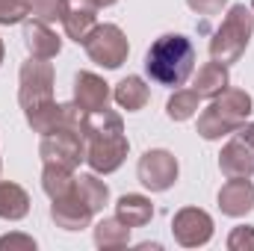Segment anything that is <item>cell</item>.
Masks as SVG:
<instances>
[{"label": "cell", "mask_w": 254, "mask_h": 251, "mask_svg": "<svg viewBox=\"0 0 254 251\" xmlns=\"http://www.w3.org/2000/svg\"><path fill=\"white\" fill-rule=\"evenodd\" d=\"M187 6H190L195 15L210 18V15H219V12L228 6V0H187Z\"/></svg>", "instance_id": "obj_27"}, {"label": "cell", "mask_w": 254, "mask_h": 251, "mask_svg": "<svg viewBox=\"0 0 254 251\" xmlns=\"http://www.w3.org/2000/svg\"><path fill=\"white\" fill-rule=\"evenodd\" d=\"M30 213V195L27 189L12 184V181H0V219L18 222Z\"/></svg>", "instance_id": "obj_18"}, {"label": "cell", "mask_w": 254, "mask_h": 251, "mask_svg": "<svg viewBox=\"0 0 254 251\" xmlns=\"http://www.w3.org/2000/svg\"><path fill=\"white\" fill-rule=\"evenodd\" d=\"M113 98H116V104H119L122 110L136 113V110H142V107L148 104L151 92H148V86H145V80H142V77L130 74V77H125V80L113 89Z\"/></svg>", "instance_id": "obj_19"}, {"label": "cell", "mask_w": 254, "mask_h": 251, "mask_svg": "<svg viewBox=\"0 0 254 251\" xmlns=\"http://www.w3.org/2000/svg\"><path fill=\"white\" fill-rule=\"evenodd\" d=\"M136 175H139V184L145 189L166 192V189L175 187V181H178V160L166 148H151V151H145L139 157Z\"/></svg>", "instance_id": "obj_8"}, {"label": "cell", "mask_w": 254, "mask_h": 251, "mask_svg": "<svg viewBox=\"0 0 254 251\" xmlns=\"http://www.w3.org/2000/svg\"><path fill=\"white\" fill-rule=\"evenodd\" d=\"M252 12H254V0H252Z\"/></svg>", "instance_id": "obj_31"}, {"label": "cell", "mask_w": 254, "mask_h": 251, "mask_svg": "<svg viewBox=\"0 0 254 251\" xmlns=\"http://www.w3.org/2000/svg\"><path fill=\"white\" fill-rule=\"evenodd\" d=\"M92 216H95V210L83 201V195L77 192V187L71 189L68 195H63V198H54V204H51V219L63 231H83V228H89Z\"/></svg>", "instance_id": "obj_10"}, {"label": "cell", "mask_w": 254, "mask_h": 251, "mask_svg": "<svg viewBox=\"0 0 254 251\" xmlns=\"http://www.w3.org/2000/svg\"><path fill=\"white\" fill-rule=\"evenodd\" d=\"M219 210L231 219H240L254 210V184L249 178H228L219 189Z\"/></svg>", "instance_id": "obj_14"}, {"label": "cell", "mask_w": 254, "mask_h": 251, "mask_svg": "<svg viewBox=\"0 0 254 251\" xmlns=\"http://www.w3.org/2000/svg\"><path fill=\"white\" fill-rule=\"evenodd\" d=\"M3 54H6V48H3V42H0V65H3Z\"/></svg>", "instance_id": "obj_30"}, {"label": "cell", "mask_w": 254, "mask_h": 251, "mask_svg": "<svg viewBox=\"0 0 254 251\" xmlns=\"http://www.w3.org/2000/svg\"><path fill=\"white\" fill-rule=\"evenodd\" d=\"M27 15H30V0H0V24L3 27L21 24V21H27Z\"/></svg>", "instance_id": "obj_25"}, {"label": "cell", "mask_w": 254, "mask_h": 251, "mask_svg": "<svg viewBox=\"0 0 254 251\" xmlns=\"http://www.w3.org/2000/svg\"><path fill=\"white\" fill-rule=\"evenodd\" d=\"M21 89H18V104L24 113H33L45 104L54 101V65L48 60L30 57L21 65Z\"/></svg>", "instance_id": "obj_5"}, {"label": "cell", "mask_w": 254, "mask_h": 251, "mask_svg": "<svg viewBox=\"0 0 254 251\" xmlns=\"http://www.w3.org/2000/svg\"><path fill=\"white\" fill-rule=\"evenodd\" d=\"M172 234L184 249H198L213 240V219L201 207H184L172 219Z\"/></svg>", "instance_id": "obj_9"}, {"label": "cell", "mask_w": 254, "mask_h": 251, "mask_svg": "<svg viewBox=\"0 0 254 251\" xmlns=\"http://www.w3.org/2000/svg\"><path fill=\"white\" fill-rule=\"evenodd\" d=\"M24 45H27L30 57H36V60H54L60 54V48H63V42L51 30V24L36 21V18L24 21Z\"/></svg>", "instance_id": "obj_15"}, {"label": "cell", "mask_w": 254, "mask_h": 251, "mask_svg": "<svg viewBox=\"0 0 254 251\" xmlns=\"http://www.w3.org/2000/svg\"><path fill=\"white\" fill-rule=\"evenodd\" d=\"M192 68H195V48L181 33L160 36L145 54V71L160 86H172V89L184 86L190 80Z\"/></svg>", "instance_id": "obj_2"}, {"label": "cell", "mask_w": 254, "mask_h": 251, "mask_svg": "<svg viewBox=\"0 0 254 251\" xmlns=\"http://www.w3.org/2000/svg\"><path fill=\"white\" fill-rule=\"evenodd\" d=\"M228 249L231 251H254V228L252 225L234 228L231 237H228Z\"/></svg>", "instance_id": "obj_26"}, {"label": "cell", "mask_w": 254, "mask_h": 251, "mask_svg": "<svg viewBox=\"0 0 254 251\" xmlns=\"http://www.w3.org/2000/svg\"><path fill=\"white\" fill-rule=\"evenodd\" d=\"M3 249L36 251V240H33V237H24V234H6V237H0V251Z\"/></svg>", "instance_id": "obj_28"}, {"label": "cell", "mask_w": 254, "mask_h": 251, "mask_svg": "<svg viewBox=\"0 0 254 251\" xmlns=\"http://www.w3.org/2000/svg\"><path fill=\"white\" fill-rule=\"evenodd\" d=\"M198 107H201V95L195 89H178L166 104V116L172 122H187L198 113Z\"/></svg>", "instance_id": "obj_23"}, {"label": "cell", "mask_w": 254, "mask_h": 251, "mask_svg": "<svg viewBox=\"0 0 254 251\" xmlns=\"http://www.w3.org/2000/svg\"><path fill=\"white\" fill-rule=\"evenodd\" d=\"M74 169H65V166H54V163H45V172H42V189L45 195L54 201V198H63L74 189Z\"/></svg>", "instance_id": "obj_21"}, {"label": "cell", "mask_w": 254, "mask_h": 251, "mask_svg": "<svg viewBox=\"0 0 254 251\" xmlns=\"http://www.w3.org/2000/svg\"><path fill=\"white\" fill-rule=\"evenodd\" d=\"M113 3H119V0H95L98 9H107V6H113Z\"/></svg>", "instance_id": "obj_29"}, {"label": "cell", "mask_w": 254, "mask_h": 251, "mask_svg": "<svg viewBox=\"0 0 254 251\" xmlns=\"http://www.w3.org/2000/svg\"><path fill=\"white\" fill-rule=\"evenodd\" d=\"M231 86V74H228V65L222 63H204L201 68H198V74H195V92L201 95V98H216V95H222L225 89Z\"/></svg>", "instance_id": "obj_17"}, {"label": "cell", "mask_w": 254, "mask_h": 251, "mask_svg": "<svg viewBox=\"0 0 254 251\" xmlns=\"http://www.w3.org/2000/svg\"><path fill=\"white\" fill-rule=\"evenodd\" d=\"M116 216L125 222L130 231H133V228H145V225L154 219V204H151V198H145V195L127 192V195H122V198L116 201Z\"/></svg>", "instance_id": "obj_16"}, {"label": "cell", "mask_w": 254, "mask_h": 251, "mask_svg": "<svg viewBox=\"0 0 254 251\" xmlns=\"http://www.w3.org/2000/svg\"><path fill=\"white\" fill-rule=\"evenodd\" d=\"M42 163H54V166H65V169H77L86 160V139L80 130H68L60 127L48 136H42L39 145Z\"/></svg>", "instance_id": "obj_7"}, {"label": "cell", "mask_w": 254, "mask_h": 251, "mask_svg": "<svg viewBox=\"0 0 254 251\" xmlns=\"http://www.w3.org/2000/svg\"><path fill=\"white\" fill-rule=\"evenodd\" d=\"M83 139H86V163L92 166V172L113 175L122 169L130 145H127L125 122L119 113H113L107 107L98 113H86Z\"/></svg>", "instance_id": "obj_1"}, {"label": "cell", "mask_w": 254, "mask_h": 251, "mask_svg": "<svg viewBox=\"0 0 254 251\" xmlns=\"http://www.w3.org/2000/svg\"><path fill=\"white\" fill-rule=\"evenodd\" d=\"M63 27L71 42L83 45L89 39V33L98 27V6H95V0H65Z\"/></svg>", "instance_id": "obj_12"}, {"label": "cell", "mask_w": 254, "mask_h": 251, "mask_svg": "<svg viewBox=\"0 0 254 251\" xmlns=\"http://www.w3.org/2000/svg\"><path fill=\"white\" fill-rule=\"evenodd\" d=\"M89 60L104 68H122V63L130 54V45H127V36L122 33L119 24H98L89 39L83 42Z\"/></svg>", "instance_id": "obj_6"}, {"label": "cell", "mask_w": 254, "mask_h": 251, "mask_svg": "<svg viewBox=\"0 0 254 251\" xmlns=\"http://www.w3.org/2000/svg\"><path fill=\"white\" fill-rule=\"evenodd\" d=\"M252 36H254V12H252V6L237 3V6L228 9L225 21H222L219 30L213 33V39H210V57H213L216 63H222V65L237 63V60L246 54Z\"/></svg>", "instance_id": "obj_4"}, {"label": "cell", "mask_w": 254, "mask_h": 251, "mask_svg": "<svg viewBox=\"0 0 254 251\" xmlns=\"http://www.w3.org/2000/svg\"><path fill=\"white\" fill-rule=\"evenodd\" d=\"M234 139L219 154V169L225 178H252L254 175V145L243 133H231Z\"/></svg>", "instance_id": "obj_11"}, {"label": "cell", "mask_w": 254, "mask_h": 251, "mask_svg": "<svg viewBox=\"0 0 254 251\" xmlns=\"http://www.w3.org/2000/svg\"><path fill=\"white\" fill-rule=\"evenodd\" d=\"M127 243H130V228H127L119 216L101 219V222L95 225V246H98V249L113 251V249H125Z\"/></svg>", "instance_id": "obj_20"}, {"label": "cell", "mask_w": 254, "mask_h": 251, "mask_svg": "<svg viewBox=\"0 0 254 251\" xmlns=\"http://www.w3.org/2000/svg\"><path fill=\"white\" fill-rule=\"evenodd\" d=\"M63 12H65V0H30V15L36 21L57 24V21H63Z\"/></svg>", "instance_id": "obj_24"}, {"label": "cell", "mask_w": 254, "mask_h": 251, "mask_svg": "<svg viewBox=\"0 0 254 251\" xmlns=\"http://www.w3.org/2000/svg\"><path fill=\"white\" fill-rule=\"evenodd\" d=\"M74 104L83 113H98L110 104V83L92 71H80L74 77Z\"/></svg>", "instance_id": "obj_13"}, {"label": "cell", "mask_w": 254, "mask_h": 251, "mask_svg": "<svg viewBox=\"0 0 254 251\" xmlns=\"http://www.w3.org/2000/svg\"><path fill=\"white\" fill-rule=\"evenodd\" d=\"M252 116V95L246 89H225L210 101V107L198 116V136L213 142L222 136H231L237 127H243Z\"/></svg>", "instance_id": "obj_3"}, {"label": "cell", "mask_w": 254, "mask_h": 251, "mask_svg": "<svg viewBox=\"0 0 254 251\" xmlns=\"http://www.w3.org/2000/svg\"><path fill=\"white\" fill-rule=\"evenodd\" d=\"M74 187H77V192L83 195V201H86L95 213H101V210L107 207V201H110V187L98 178V172H92V175H80V178L74 181Z\"/></svg>", "instance_id": "obj_22"}]
</instances>
